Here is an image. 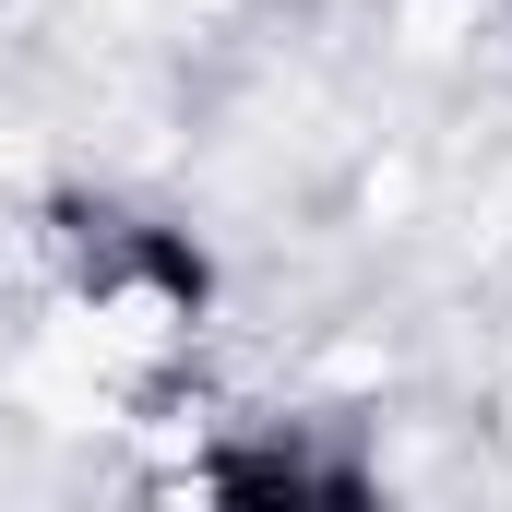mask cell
I'll list each match as a JSON object with an SVG mask.
<instances>
[{
  "mask_svg": "<svg viewBox=\"0 0 512 512\" xmlns=\"http://www.w3.org/2000/svg\"><path fill=\"white\" fill-rule=\"evenodd\" d=\"M48 286H60V322L96 358V382L120 393H167L215 334V251L179 215L120 203V191L48 203Z\"/></svg>",
  "mask_w": 512,
  "mask_h": 512,
  "instance_id": "1",
  "label": "cell"
},
{
  "mask_svg": "<svg viewBox=\"0 0 512 512\" xmlns=\"http://www.w3.org/2000/svg\"><path fill=\"white\" fill-rule=\"evenodd\" d=\"M167 501L179 512H405L393 501V477L346 441V429H215V441H191L179 453V477H167Z\"/></svg>",
  "mask_w": 512,
  "mask_h": 512,
  "instance_id": "2",
  "label": "cell"
}]
</instances>
